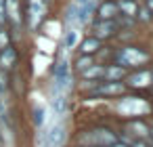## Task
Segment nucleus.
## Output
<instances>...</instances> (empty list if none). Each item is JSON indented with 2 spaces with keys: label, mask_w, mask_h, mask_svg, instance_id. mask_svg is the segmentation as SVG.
Here are the masks:
<instances>
[{
  "label": "nucleus",
  "mask_w": 153,
  "mask_h": 147,
  "mask_svg": "<svg viewBox=\"0 0 153 147\" xmlns=\"http://www.w3.org/2000/svg\"><path fill=\"white\" fill-rule=\"evenodd\" d=\"M113 147H124V145H115V143H113Z\"/></svg>",
  "instance_id": "obj_21"
},
{
  "label": "nucleus",
  "mask_w": 153,
  "mask_h": 147,
  "mask_svg": "<svg viewBox=\"0 0 153 147\" xmlns=\"http://www.w3.org/2000/svg\"><path fill=\"white\" fill-rule=\"evenodd\" d=\"M4 88H7V74L0 72V93H2Z\"/></svg>",
  "instance_id": "obj_17"
},
{
  "label": "nucleus",
  "mask_w": 153,
  "mask_h": 147,
  "mask_svg": "<svg viewBox=\"0 0 153 147\" xmlns=\"http://www.w3.org/2000/svg\"><path fill=\"white\" fill-rule=\"evenodd\" d=\"M34 122H36V126H42V122H44V107H36L34 109Z\"/></svg>",
  "instance_id": "obj_14"
},
{
  "label": "nucleus",
  "mask_w": 153,
  "mask_h": 147,
  "mask_svg": "<svg viewBox=\"0 0 153 147\" xmlns=\"http://www.w3.org/2000/svg\"><path fill=\"white\" fill-rule=\"evenodd\" d=\"M94 32H97L94 38H107V36H113V34L117 32V23H115L113 19H103V21H99V23L94 25Z\"/></svg>",
  "instance_id": "obj_2"
},
{
  "label": "nucleus",
  "mask_w": 153,
  "mask_h": 147,
  "mask_svg": "<svg viewBox=\"0 0 153 147\" xmlns=\"http://www.w3.org/2000/svg\"><path fill=\"white\" fill-rule=\"evenodd\" d=\"M76 40H78V34H76V32H69V34L65 36V49H74Z\"/></svg>",
  "instance_id": "obj_15"
},
{
  "label": "nucleus",
  "mask_w": 153,
  "mask_h": 147,
  "mask_svg": "<svg viewBox=\"0 0 153 147\" xmlns=\"http://www.w3.org/2000/svg\"><path fill=\"white\" fill-rule=\"evenodd\" d=\"M4 42H7V38H4V32H0V49H4Z\"/></svg>",
  "instance_id": "obj_18"
},
{
  "label": "nucleus",
  "mask_w": 153,
  "mask_h": 147,
  "mask_svg": "<svg viewBox=\"0 0 153 147\" xmlns=\"http://www.w3.org/2000/svg\"><path fill=\"white\" fill-rule=\"evenodd\" d=\"M105 74V67H97V65H90L84 69V78H99Z\"/></svg>",
  "instance_id": "obj_11"
},
{
  "label": "nucleus",
  "mask_w": 153,
  "mask_h": 147,
  "mask_svg": "<svg viewBox=\"0 0 153 147\" xmlns=\"http://www.w3.org/2000/svg\"><path fill=\"white\" fill-rule=\"evenodd\" d=\"M61 143H63V128L53 126L44 139V147H61Z\"/></svg>",
  "instance_id": "obj_3"
},
{
  "label": "nucleus",
  "mask_w": 153,
  "mask_h": 147,
  "mask_svg": "<svg viewBox=\"0 0 153 147\" xmlns=\"http://www.w3.org/2000/svg\"><path fill=\"white\" fill-rule=\"evenodd\" d=\"M2 137H4V132L0 130V147H4V141H2Z\"/></svg>",
  "instance_id": "obj_19"
},
{
  "label": "nucleus",
  "mask_w": 153,
  "mask_h": 147,
  "mask_svg": "<svg viewBox=\"0 0 153 147\" xmlns=\"http://www.w3.org/2000/svg\"><path fill=\"white\" fill-rule=\"evenodd\" d=\"M99 38H88V40H84L82 42V53L84 55H92V53H97L99 51Z\"/></svg>",
  "instance_id": "obj_9"
},
{
  "label": "nucleus",
  "mask_w": 153,
  "mask_h": 147,
  "mask_svg": "<svg viewBox=\"0 0 153 147\" xmlns=\"http://www.w3.org/2000/svg\"><path fill=\"white\" fill-rule=\"evenodd\" d=\"M136 147H145V145H136Z\"/></svg>",
  "instance_id": "obj_22"
},
{
  "label": "nucleus",
  "mask_w": 153,
  "mask_h": 147,
  "mask_svg": "<svg viewBox=\"0 0 153 147\" xmlns=\"http://www.w3.org/2000/svg\"><path fill=\"white\" fill-rule=\"evenodd\" d=\"M122 76H124V69L122 67H105V74H103V78H107L109 82H115Z\"/></svg>",
  "instance_id": "obj_10"
},
{
  "label": "nucleus",
  "mask_w": 153,
  "mask_h": 147,
  "mask_svg": "<svg viewBox=\"0 0 153 147\" xmlns=\"http://www.w3.org/2000/svg\"><path fill=\"white\" fill-rule=\"evenodd\" d=\"M136 4H134V0H124V2L117 4V11H122L124 17H134L136 15Z\"/></svg>",
  "instance_id": "obj_8"
},
{
  "label": "nucleus",
  "mask_w": 153,
  "mask_h": 147,
  "mask_svg": "<svg viewBox=\"0 0 153 147\" xmlns=\"http://www.w3.org/2000/svg\"><path fill=\"white\" fill-rule=\"evenodd\" d=\"M122 90H124V86L120 82H107L105 86H99L94 93L97 95H115V93H122Z\"/></svg>",
  "instance_id": "obj_6"
},
{
  "label": "nucleus",
  "mask_w": 153,
  "mask_h": 147,
  "mask_svg": "<svg viewBox=\"0 0 153 147\" xmlns=\"http://www.w3.org/2000/svg\"><path fill=\"white\" fill-rule=\"evenodd\" d=\"M117 15H120V11H117V4L115 2H107V4H103L99 9V17L101 19H113Z\"/></svg>",
  "instance_id": "obj_5"
},
{
  "label": "nucleus",
  "mask_w": 153,
  "mask_h": 147,
  "mask_svg": "<svg viewBox=\"0 0 153 147\" xmlns=\"http://www.w3.org/2000/svg\"><path fill=\"white\" fill-rule=\"evenodd\" d=\"M147 9H149V11H153V0H149V2H147Z\"/></svg>",
  "instance_id": "obj_20"
},
{
  "label": "nucleus",
  "mask_w": 153,
  "mask_h": 147,
  "mask_svg": "<svg viewBox=\"0 0 153 147\" xmlns=\"http://www.w3.org/2000/svg\"><path fill=\"white\" fill-rule=\"evenodd\" d=\"M120 111H124V113H136V111H147V105L145 103H138V101H124L122 105H120Z\"/></svg>",
  "instance_id": "obj_4"
},
{
  "label": "nucleus",
  "mask_w": 153,
  "mask_h": 147,
  "mask_svg": "<svg viewBox=\"0 0 153 147\" xmlns=\"http://www.w3.org/2000/svg\"><path fill=\"white\" fill-rule=\"evenodd\" d=\"M15 59H17L15 51H13L11 46H4L2 55H0V65H2V69H4V67H11V65L15 63Z\"/></svg>",
  "instance_id": "obj_7"
},
{
  "label": "nucleus",
  "mask_w": 153,
  "mask_h": 147,
  "mask_svg": "<svg viewBox=\"0 0 153 147\" xmlns=\"http://www.w3.org/2000/svg\"><path fill=\"white\" fill-rule=\"evenodd\" d=\"M136 17H138L140 21H149V19H151V11H149L147 7H138V9H136Z\"/></svg>",
  "instance_id": "obj_12"
},
{
  "label": "nucleus",
  "mask_w": 153,
  "mask_h": 147,
  "mask_svg": "<svg viewBox=\"0 0 153 147\" xmlns=\"http://www.w3.org/2000/svg\"><path fill=\"white\" fill-rule=\"evenodd\" d=\"M7 19V0H0V23H4Z\"/></svg>",
  "instance_id": "obj_16"
},
{
  "label": "nucleus",
  "mask_w": 153,
  "mask_h": 147,
  "mask_svg": "<svg viewBox=\"0 0 153 147\" xmlns=\"http://www.w3.org/2000/svg\"><path fill=\"white\" fill-rule=\"evenodd\" d=\"M82 143H88V147H101V145H113L115 137L109 130H92L80 139Z\"/></svg>",
  "instance_id": "obj_1"
},
{
  "label": "nucleus",
  "mask_w": 153,
  "mask_h": 147,
  "mask_svg": "<svg viewBox=\"0 0 153 147\" xmlns=\"http://www.w3.org/2000/svg\"><path fill=\"white\" fill-rule=\"evenodd\" d=\"M90 65H92V59H90L88 55H84V57H82V59H78V63H76V67H78V69H82V72H84L86 67H90Z\"/></svg>",
  "instance_id": "obj_13"
}]
</instances>
